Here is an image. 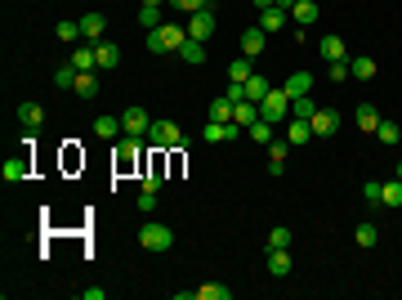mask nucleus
<instances>
[{"label": "nucleus", "instance_id": "nucleus-20", "mask_svg": "<svg viewBox=\"0 0 402 300\" xmlns=\"http://www.w3.org/2000/svg\"><path fill=\"white\" fill-rule=\"evenodd\" d=\"M94 54H99V72H112L121 63V50L112 41H99V45H94Z\"/></svg>", "mask_w": 402, "mask_h": 300}, {"label": "nucleus", "instance_id": "nucleus-36", "mask_svg": "<svg viewBox=\"0 0 402 300\" xmlns=\"http://www.w3.org/2000/svg\"><path fill=\"white\" fill-rule=\"evenodd\" d=\"M268 90H273V86H268V81L260 77V72H255V77L246 81V99H251V103H264V95H268Z\"/></svg>", "mask_w": 402, "mask_h": 300}, {"label": "nucleus", "instance_id": "nucleus-32", "mask_svg": "<svg viewBox=\"0 0 402 300\" xmlns=\"http://www.w3.org/2000/svg\"><path fill=\"white\" fill-rule=\"evenodd\" d=\"M380 206H389V211H398L402 206V180H389L385 193H380Z\"/></svg>", "mask_w": 402, "mask_h": 300}, {"label": "nucleus", "instance_id": "nucleus-26", "mask_svg": "<svg viewBox=\"0 0 402 300\" xmlns=\"http://www.w3.org/2000/svg\"><path fill=\"white\" fill-rule=\"evenodd\" d=\"M286 139H291V144H309V139H313V126H309V121H300V117H291Z\"/></svg>", "mask_w": 402, "mask_h": 300}, {"label": "nucleus", "instance_id": "nucleus-29", "mask_svg": "<svg viewBox=\"0 0 402 300\" xmlns=\"http://www.w3.org/2000/svg\"><path fill=\"white\" fill-rule=\"evenodd\" d=\"M233 112H237V103L228 95H219L215 103H210V121H233Z\"/></svg>", "mask_w": 402, "mask_h": 300}, {"label": "nucleus", "instance_id": "nucleus-48", "mask_svg": "<svg viewBox=\"0 0 402 300\" xmlns=\"http://www.w3.org/2000/svg\"><path fill=\"white\" fill-rule=\"evenodd\" d=\"M143 5H170V0H143Z\"/></svg>", "mask_w": 402, "mask_h": 300}, {"label": "nucleus", "instance_id": "nucleus-37", "mask_svg": "<svg viewBox=\"0 0 402 300\" xmlns=\"http://www.w3.org/2000/svg\"><path fill=\"white\" fill-rule=\"evenodd\" d=\"M206 144H228V121H206Z\"/></svg>", "mask_w": 402, "mask_h": 300}, {"label": "nucleus", "instance_id": "nucleus-28", "mask_svg": "<svg viewBox=\"0 0 402 300\" xmlns=\"http://www.w3.org/2000/svg\"><path fill=\"white\" fill-rule=\"evenodd\" d=\"M251 63H255V59H246V54H242V59H233V63H228V81H242V86H246V81L255 77Z\"/></svg>", "mask_w": 402, "mask_h": 300}, {"label": "nucleus", "instance_id": "nucleus-42", "mask_svg": "<svg viewBox=\"0 0 402 300\" xmlns=\"http://www.w3.org/2000/svg\"><path fill=\"white\" fill-rule=\"evenodd\" d=\"M380 193H385V184H380V180H367V184H362V198H367V206H380Z\"/></svg>", "mask_w": 402, "mask_h": 300}, {"label": "nucleus", "instance_id": "nucleus-9", "mask_svg": "<svg viewBox=\"0 0 402 300\" xmlns=\"http://www.w3.org/2000/svg\"><path fill=\"white\" fill-rule=\"evenodd\" d=\"M309 126H313V135H335V130H340V112H335V108H318Z\"/></svg>", "mask_w": 402, "mask_h": 300}, {"label": "nucleus", "instance_id": "nucleus-30", "mask_svg": "<svg viewBox=\"0 0 402 300\" xmlns=\"http://www.w3.org/2000/svg\"><path fill=\"white\" fill-rule=\"evenodd\" d=\"M313 112H318V103H313V95H300V99H291V117H300V121H313Z\"/></svg>", "mask_w": 402, "mask_h": 300}, {"label": "nucleus", "instance_id": "nucleus-47", "mask_svg": "<svg viewBox=\"0 0 402 300\" xmlns=\"http://www.w3.org/2000/svg\"><path fill=\"white\" fill-rule=\"evenodd\" d=\"M251 5H255V9H268V5H277V0H251Z\"/></svg>", "mask_w": 402, "mask_h": 300}, {"label": "nucleus", "instance_id": "nucleus-12", "mask_svg": "<svg viewBox=\"0 0 402 300\" xmlns=\"http://www.w3.org/2000/svg\"><path fill=\"white\" fill-rule=\"evenodd\" d=\"M72 63H76V72H99V54H94V45L81 41V45L72 50Z\"/></svg>", "mask_w": 402, "mask_h": 300}, {"label": "nucleus", "instance_id": "nucleus-44", "mask_svg": "<svg viewBox=\"0 0 402 300\" xmlns=\"http://www.w3.org/2000/svg\"><path fill=\"white\" fill-rule=\"evenodd\" d=\"M139 211H143V215H152V211H157V193H148V189H143V198H139Z\"/></svg>", "mask_w": 402, "mask_h": 300}, {"label": "nucleus", "instance_id": "nucleus-1", "mask_svg": "<svg viewBox=\"0 0 402 300\" xmlns=\"http://www.w3.org/2000/svg\"><path fill=\"white\" fill-rule=\"evenodd\" d=\"M184 41H188V27H179V23H161L157 32H148V50L152 54H179Z\"/></svg>", "mask_w": 402, "mask_h": 300}, {"label": "nucleus", "instance_id": "nucleus-31", "mask_svg": "<svg viewBox=\"0 0 402 300\" xmlns=\"http://www.w3.org/2000/svg\"><path fill=\"white\" fill-rule=\"evenodd\" d=\"M246 135L255 139V144H273V121H251V126H246Z\"/></svg>", "mask_w": 402, "mask_h": 300}, {"label": "nucleus", "instance_id": "nucleus-41", "mask_svg": "<svg viewBox=\"0 0 402 300\" xmlns=\"http://www.w3.org/2000/svg\"><path fill=\"white\" fill-rule=\"evenodd\" d=\"M376 135H380V144H398V121H385V117H380Z\"/></svg>", "mask_w": 402, "mask_h": 300}, {"label": "nucleus", "instance_id": "nucleus-33", "mask_svg": "<svg viewBox=\"0 0 402 300\" xmlns=\"http://www.w3.org/2000/svg\"><path fill=\"white\" fill-rule=\"evenodd\" d=\"M193 296H197V300H228V296H233V292H228L224 283H201V287H197Z\"/></svg>", "mask_w": 402, "mask_h": 300}, {"label": "nucleus", "instance_id": "nucleus-46", "mask_svg": "<svg viewBox=\"0 0 402 300\" xmlns=\"http://www.w3.org/2000/svg\"><path fill=\"white\" fill-rule=\"evenodd\" d=\"M277 5H282V9H286V14H291V9H295V5H300V0H277Z\"/></svg>", "mask_w": 402, "mask_h": 300}, {"label": "nucleus", "instance_id": "nucleus-3", "mask_svg": "<svg viewBox=\"0 0 402 300\" xmlns=\"http://www.w3.org/2000/svg\"><path fill=\"white\" fill-rule=\"evenodd\" d=\"M139 247H143V251H170V247H175V229H170V224L148 220V224L139 229Z\"/></svg>", "mask_w": 402, "mask_h": 300}, {"label": "nucleus", "instance_id": "nucleus-13", "mask_svg": "<svg viewBox=\"0 0 402 300\" xmlns=\"http://www.w3.org/2000/svg\"><path fill=\"white\" fill-rule=\"evenodd\" d=\"M94 135H99V139H117V135H126V126H121V117L103 112V117H94Z\"/></svg>", "mask_w": 402, "mask_h": 300}, {"label": "nucleus", "instance_id": "nucleus-34", "mask_svg": "<svg viewBox=\"0 0 402 300\" xmlns=\"http://www.w3.org/2000/svg\"><path fill=\"white\" fill-rule=\"evenodd\" d=\"M139 27H143V32H157V27H161V5H143L139 9Z\"/></svg>", "mask_w": 402, "mask_h": 300}, {"label": "nucleus", "instance_id": "nucleus-38", "mask_svg": "<svg viewBox=\"0 0 402 300\" xmlns=\"http://www.w3.org/2000/svg\"><path fill=\"white\" fill-rule=\"evenodd\" d=\"M59 41H67V45L85 41V36H81V23H72V18H63V23H59Z\"/></svg>", "mask_w": 402, "mask_h": 300}, {"label": "nucleus", "instance_id": "nucleus-49", "mask_svg": "<svg viewBox=\"0 0 402 300\" xmlns=\"http://www.w3.org/2000/svg\"><path fill=\"white\" fill-rule=\"evenodd\" d=\"M398 180H402V162H398Z\"/></svg>", "mask_w": 402, "mask_h": 300}, {"label": "nucleus", "instance_id": "nucleus-27", "mask_svg": "<svg viewBox=\"0 0 402 300\" xmlns=\"http://www.w3.org/2000/svg\"><path fill=\"white\" fill-rule=\"evenodd\" d=\"M349 72H353L358 81H371V77H376V59H371V54H362V59H349Z\"/></svg>", "mask_w": 402, "mask_h": 300}, {"label": "nucleus", "instance_id": "nucleus-4", "mask_svg": "<svg viewBox=\"0 0 402 300\" xmlns=\"http://www.w3.org/2000/svg\"><path fill=\"white\" fill-rule=\"evenodd\" d=\"M148 144H152V148H161V153H170V148H179V144H184V135H179V126H175V121H152Z\"/></svg>", "mask_w": 402, "mask_h": 300}, {"label": "nucleus", "instance_id": "nucleus-22", "mask_svg": "<svg viewBox=\"0 0 402 300\" xmlns=\"http://www.w3.org/2000/svg\"><path fill=\"white\" fill-rule=\"evenodd\" d=\"M286 157H291V139H286V144H268V171H273V175H282Z\"/></svg>", "mask_w": 402, "mask_h": 300}, {"label": "nucleus", "instance_id": "nucleus-10", "mask_svg": "<svg viewBox=\"0 0 402 300\" xmlns=\"http://www.w3.org/2000/svg\"><path fill=\"white\" fill-rule=\"evenodd\" d=\"M103 27H108V18H103L99 9H94V14H81V36H85L90 45H99V41H103Z\"/></svg>", "mask_w": 402, "mask_h": 300}, {"label": "nucleus", "instance_id": "nucleus-40", "mask_svg": "<svg viewBox=\"0 0 402 300\" xmlns=\"http://www.w3.org/2000/svg\"><path fill=\"white\" fill-rule=\"evenodd\" d=\"M291 242H295V233L286 229V224H277V229L268 233V247H291Z\"/></svg>", "mask_w": 402, "mask_h": 300}, {"label": "nucleus", "instance_id": "nucleus-35", "mask_svg": "<svg viewBox=\"0 0 402 300\" xmlns=\"http://www.w3.org/2000/svg\"><path fill=\"white\" fill-rule=\"evenodd\" d=\"M76 77H81V72H76V63H72V59H67V63H63V68H59V72H54V86H59V90H72V86H76Z\"/></svg>", "mask_w": 402, "mask_h": 300}, {"label": "nucleus", "instance_id": "nucleus-7", "mask_svg": "<svg viewBox=\"0 0 402 300\" xmlns=\"http://www.w3.org/2000/svg\"><path fill=\"white\" fill-rule=\"evenodd\" d=\"M215 23H219V14H215V9L188 14V36H193V41H210V36H215Z\"/></svg>", "mask_w": 402, "mask_h": 300}, {"label": "nucleus", "instance_id": "nucleus-45", "mask_svg": "<svg viewBox=\"0 0 402 300\" xmlns=\"http://www.w3.org/2000/svg\"><path fill=\"white\" fill-rule=\"evenodd\" d=\"M327 77H331V81H344V77H353V72H349V63H331Z\"/></svg>", "mask_w": 402, "mask_h": 300}, {"label": "nucleus", "instance_id": "nucleus-2", "mask_svg": "<svg viewBox=\"0 0 402 300\" xmlns=\"http://www.w3.org/2000/svg\"><path fill=\"white\" fill-rule=\"evenodd\" d=\"M143 144H148V139H139V135H121V144L112 148V166H117V175H130L134 166H139Z\"/></svg>", "mask_w": 402, "mask_h": 300}, {"label": "nucleus", "instance_id": "nucleus-5", "mask_svg": "<svg viewBox=\"0 0 402 300\" xmlns=\"http://www.w3.org/2000/svg\"><path fill=\"white\" fill-rule=\"evenodd\" d=\"M27 175H32V148L18 153V157H5V166H0V180L5 184H23Z\"/></svg>", "mask_w": 402, "mask_h": 300}, {"label": "nucleus", "instance_id": "nucleus-8", "mask_svg": "<svg viewBox=\"0 0 402 300\" xmlns=\"http://www.w3.org/2000/svg\"><path fill=\"white\" fill-rule=\"evenodd\" d=\"M121 126H126V135H139V139H148V130H152V117L143 108H126L121 112Z\"/></svg>", "mask_w": 402, "mask_h": 300}, {"label": "nucleus", "instance_id": "nucleus-16", "mask_svg": "<svg viewBox=\"0 0 402 300\" xmlns=\"http://www.w3.org/2000/svg\"><path fill=\"white\" fill-rule=\"evenodd\" d=\"M353 121H358V126L367 130V135H376V126H380V108H376V103H358Z\"/></svg>", "mask_w": 402, "mask_h": 300}, {"label": "nucleus", "instance_id": "nucleus-15", "mask_svg": "<svg viewBox=\"0 0 402 300\" xmlns=\"http://www.w3.org/2000/svg\"><path fill=\"white\" fill-rule=\"evenodd\" d=\"M264 27H251V32H242V54H246V59H260V54H264Z\"/></svg>", "mask_w": 402, "mask_h": 300}, {"label": "nucleus", "instance_id": "nucleus-39", "mask_svg": "<svg viewBox=\"0 0 402 300\" xmlns=\"http://www.w3.org/2000/svg\"><path fill=\"white\" fill-rule=\"evenodd\" d=\"M353 238H358V247H376L380 233H376V224H358V233H353Z\"/></svg>", "mask_w": 402, "mask_h": 300}, {"label": "nucleus", "instance_id": "nucleus-25", "mask_svg": "<svg viewBox=\"0 0 402 300\" xmlns=\"http://www.w3.org/2000/svg\"><path fill=\"white\" fill-rule=\"evenodd\" d=\"M72 95L94 99V95H99V77H94V72H81V77H76V86H72Z\"/></svg>", "mask_w": 402, "mask_h": 300}, {"label": "nucleus", "instance_id": "nucleus-19", "mask_svg": "<svg viewBox=\"0 0 402 300\" xmlns=\"http://www.w3.org/2000/svg\"><path fill=\"white\" fill-rule=\"evenodd\" d=\"M179 59H184L188 68H201V63H206V41H193V36H188L184 50H179Z\"/></svg>", "mask_w": 402, "mask_h": 300}, {"label": "nucleus", "instance_id": "nucleus-14", "mask_svg": "<svg viewBox=\"0 0 402 300\" xmlns=\"http://www.w3.org/2000/svg\"><path fill=\"white\" fill-rule=\"evenodd\" d=\"M318 50H322V59H327V63H349V50H344L340 36H322Z\"/></svg>", "mask_w": 402, "mask_h": 300}, {"label": "nucleus", "instance_id": "nucleus-43", "mask_svg": "<svg viewBox=\"0 0 402 300\" xmlns=\"http://www.w3.org/2000/svg\"><path fill=\"white\" fill-rule=\"evenodd\" d=\"M175 9H184V14H201V9H215L210 0H170Z\"/></svg>", "mask_w": 402, "mask_h": 300}, {"label": "nucleus", "instance_id": "nucleus-24", "mask_svg": "<svg viewBox=\"0 0 402 300\" xmlns=\"http://www.w3.org/2000/svg\"><path fill=\"white\" fill-rule=\"evenodd\" d=\"M291 18H295L300 27H313V23H318V5H313V0H300V5L291 9Z\"/></svg>", "mask_w": 402, "mask_h": 300}, {"label": "nucleus", "instance_id": "nucleus-11", "mask_svg": "<svg viewBox=\"0 0 402 300\" xmlns=\"http://www.w3.org/2000/svg\"><path fill=\"white\" fill-rule=\"evenodd\" d=\"M268 274L273 278L291 274V247H268Z\"/></svg>", "mask_w": 402, "mask_h": 300}, {"label": "nucleus", "instance_id": "nucleus-23", "mask_svg": "<svg viewBox=\"0 0 402 300\" xmlns=\"http://www.w3.org/2000/svg\"><path fill=\"white\" fill-rule=\"evenodd\" d=\"M233 121H237V126H251V121H260V103H251V99H242V103H237V112H233Z\"/></svg>", "mask_w": 402, "mask_h": 300}, {"label": "nucleus", "instance_id": "nucleus-6", "mask_svg": "<svg viewBox=\"0 0 402 300\" xmlns=\"http://www.w3.org/2000/svg\"><path fill=\"white\" fill-rule=\"evenodd\" d=\"M286 112H291V95H286V90H268V95H264V103H260V117L277 126V121H282Z\"/></svg>", "mask_w": 402, "mask_h": 300}, {"label": "nucleus", "instance_id": "nucleus-17", "mask_svg": "<svg viewBox=\"0 0 402 300\" xmlns=\"http://www.w3.org/2000/svg\"><path fill=\"white\" fill-rule=\"evenodd\" d=\"M282 90H286L291 99H300V95H313V77H309V72H291Z\"/></svg>", "mask_w": 402, "mask_h": 300}, {"label": "nucleus", "instance_id": "nucleus-18", "mask_svg": "<svg viewBox=\"0 0 402 300\" xmlns=\"http://www.w3.org/2000/svg\"><path fill=\"white\" fill-rule=\"evenodd\" d=\"M18 121H23V130H41L45 126V108L41 103H23V108H18Z\"/></svg>", "mask_w": 402, "mask_h": 300}, {"label": "nucleus", "instance_id": "nucleus-21", "mask_svg": "<svg viewBox=\"0 0 402 300\" xmlns=\"http://www.w3.org/2000/svg\"><path fill=\"white\" fill-rule=\"evenodd\" d=\"M286 18H291V14H286L282 5H268V9H260V27H264V32H277V27H286Z\"/></svg>", "mask_w": 402, "mask_h": 300}]
</instances>
